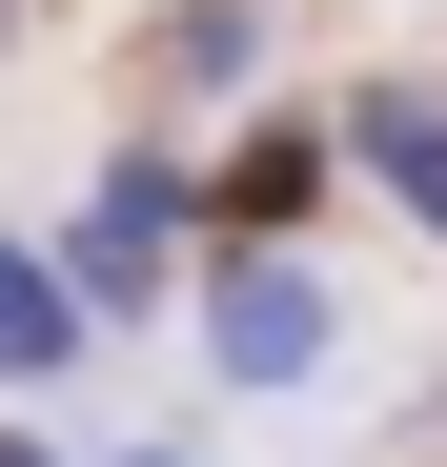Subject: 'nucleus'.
Instances as JSON below:
<instances>
[{
    "instance_id": "f257e3e1",
    "label": "nucleus",
    "mask_w": 447,
    "mask_h": 467,
    "mask_svg": "<svg viewBox=\"0 0 447 467\" xmlns=\"http://www.w3.org/2000/svg\"><path fill=\"white\" fill-rule=\"evenodd\" d=\"M41 346H61V305H41L21 265H0V366H41Z\"/></svg>"
}]
</instances>
